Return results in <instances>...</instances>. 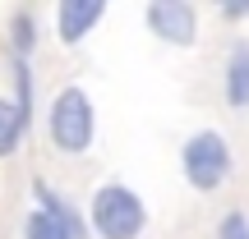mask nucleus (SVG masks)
Returning <instances> with one entry per match:
<instances>
[{"mask_svg": "<svg viewBox=\"0 0 249 239\" xmlns=\"http://www.w3.org/2000/svg\"><path fill=\"white\" fill-rule=\"evenodd\" d=\"M88 221L97 239H139L143 225H148V207L134 189L124 184H102L92 193V207H88Z\"/></svg>", "mask_w": 249, "mask_h": 239, "instance_id": "f03ea898", "label": "nucleus"}, {"mask_svg": "<svg viewBox=\"0 0 249 239\" xmlns=\"http://www.w3.org/2000/svg\"><path fill=\"white\" fill-rule=\"evenodd\" d=\"M33 46H37V23H33L28 14H18V18H14V51H18V60H23Z\"/></svg>", "mask_w": 249, "mask_h": 239, "instance_id": "9d476101", "label": "nucleus"}, {"mask_svg": "<svg viewBox=\"0 0 249 239\" xmlns=\"http://www.w3.org/2000/svg\"><path fill=\"white\" fill-rule=\"evenodd\" d=\"M226 18H249V5H222Z\"/></svg>", "mask_w": 249, "mask_h": 239, "instance_id": "f8f14e48", "label": "nucleus"}, {"mask_svg": "<svg viewBox=\"0 0 249 239\" xmlns=\"http://www.w3.org/2000/svg\"><path fill=\"white\" fill-rule=\"evenodd\" d=\"M217 239H249V216L245 212H226L217 225Z\"/></svg>", "mask_w": 249, "mask_h": 239, "instance_id": "9b49d317", "label": "nucleus"}, {"mask_svg": "<svg viewBox=\"0 0 249 239\" xmlns=\"http://www.w3.org/2000/svg\"><path fill=\"white\" fill-rule=\"evenodd\" d=\"M180 170H185L189 189H198V193H217V189L231 179V170H235V157H231L226 133L222 129L189 133L185 147H180Z\"/></svg>", "mask_w": 249, "mask_h": 239, "instance_id": "f257e3e1", "label": "nucleus"}, {"mask_svg": "<svg viewBox=\"0 0 249 239\" xmlns=\"http://www.w3.org/2000/svg\"><path fill=\"white\" fill-rule=\"evenodd\" d=\"M102 14H107V5H102V0H65V5L55 9V28H60V42H65V46L83 42V37H88L92 28L102 23Z\"/></svg>", "mask_w": 249, "mask_h": 239, "instance_id": "39448f33", "label": "nucleus"}, {"mask_svg": "<svg viewBox=\"0 0 249 239\" xmlns=\"http://www.w3.org/2000/svg\"><path fill=\"white\" fill-rule=\"evenodd\" d=\"M226 106L231 111H249V42H235L226 55Z\"/></svg>", "mask_w": 249, "mask_h": 239, "instance_id": "423d86ee", "label": "nucleus"}, {"mask_svg": "<svg viewBox=\"0 0 249 239\" xmlns=\"http://www.w3.org/2000/svg\"><path fill=\"white\" fill-rule=\"evenodd\" d=\"M23 129H28V115L18 111V101H5V97H0V157L18 152V143H23Z\"/></svg>", "mask_w": 249, "mask_h": 239, "instance_id": "0eeeda50", "label": "nucleus"}, {"mask_svg": "<svg viewBox=\"0 0 249 239\" xmlns=\"http://www.w3.org/2000/svg\"><path fill=\"white\" fill-rule=\"evenodd\" d=\"M37 198H42V212L51 216V221L60 225V230L70 235V239H83V221L74 216V207H65V203H60V198H55L46 184H37Z\"/></svg>", "mask_w": 249, "mask_h": 239, "instance_id": "6e6552de", "label": "nucleus"}, {"mask_svg": "<svg viewBox=\"0 0 249 239\" xmlns=\"http://www.w3.org/2000/svg\"><path fill=\"white\" fill-rule=\"evenodd\" d=\"M51 143L65 157H83L92 147V133H97V115H92V101L83 88H60L51 101V115H46Z\"/></svg>", "mask_w": 249, "mask_h": 239, "instance_id": "7ed1b4c3", "label": "nucleus"}, {"mask_svg": "<svg viewBox=\"0 0 249 239\" xmlns=\"http://www.w3.org/2000/svg\"><path fill=\"white\" fill-rule=\"evenodd\" d=\"M148 28L171 46H194L198 37V14L185 0H152L148 5Z\"/></svg>", "mask_w": 249, "mask_h": 239, "instance_id": "20e7f679", "label": "nucleus"}, {"mask_svg": "<svg viewBox=\"0 0 249 239\" xmlns=\"http://www.w3.org/2000/svg\"><path fill=\"white\" fill-rule=\"evenodd\" d=\"M23 239H70V235H65L60 225L37 207V212H28V221H23Z\"/></svg>", "mask_w": 249, "mask_h": 239, "instance_id": "1a4fd4ad", "label": "nucleus"}]
</instances>
